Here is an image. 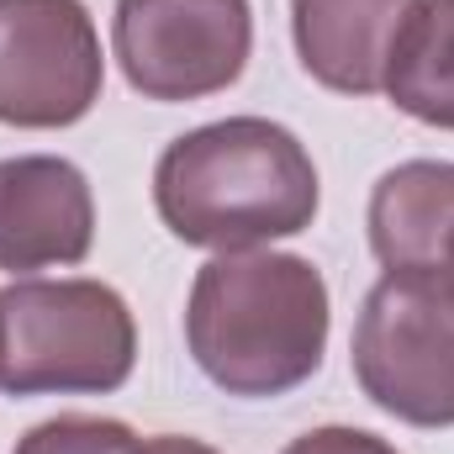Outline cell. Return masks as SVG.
<instances>
[{"mask_svg":"<svg viewBox=\"0 0 454 454\" xmlns=\"http://www.w3.org/2000/svg\"><path fill=\"white\" fill-rule=\"evenodd\" d=\"M333 296L312 259L275 248L212 254L185 301V348L196 370L248 402L286 396L323 370Z\"/></svg>","mask_w":454,"mask_h":454,"instance_id":"obj_1","label":"cell"},{"mask_svg":"<svg viewBox=\"0 0 454 454\" xmlns=\"http://www.w3.org/2000/svg\"><path fill=\"white\" fill-rule=\"evenodd\" d=\"M323 207L307 143L270 116H223L180 132L153 164V212L191 248H270Z\"/></svg>","mask_w":454,"mask_h":454,"instance_id":"obj_2","label":"cell"},{"mask_svg":"<svg viewBox=\"0 0 454 454\" xmlns=\"http://www.w3.org/2000/svg\"><path fill=\"white\" fill-rule=\"evenodd\" d=\"M137 323L106 280L21 275L0 291V391L106 396L132 380Z\"/></svg>","mask_w":454,"mask_h":454,"instance_id":"obj_3","label":"cell"},{"mask_svg":"<svg viewBox=\"0 0 454 454\" xmlns=\"http://www.w3.org/2000/svg\"><path fill=\"white\" fill-rule=\"evenodd\" d=\"M348 364L386 418L407 428H454V307L444 286L380 275L359 307Z\"/></svg>","mask_w":454,"mask_h":454,"instance_id":"obj_4","label":"cell"},{"mask_svg":"<svg viewBox=\"0 0 454 454\" xmlns=\"http://www.w3.org/2000/svg\"><path fill=\"white\" fill-rule=\"evenodd\" d=\"M112 53L121 80L159 106L207 101L243 80L254 53L248 0H116Z\"/></svg>","mask_w":454,"mask_h":454,"instance_id":"obj_5","label":"cell"},{"mask_svg":"<svg viewBox=\"0 0 454 454\" xmlns=\"http://www.w3.org/2000/svg\"><path fill=\"white\" fill-rule=\"evenodd\" d=\"M106 85L101 32L85 0H0V121L21 132L74 127Z\"/></svg>","mask_w":454,"mask_h":454,"instance_id":"obj_6","label":"cell"},{"mask_svg":"<svg viewBox=\"0 0 454 454\" xmlns=\"http://www.w3.org/2000/svg\"><path fill=\"white\" fill-rule=\"evenodd\" d=\"M96 243V196L80 164L59 153L0 159V270L37 275L85 264Z\"/></svg>","mask_w":454,"mask_h":454,"instance_id":"obj_7","label":"cell"},{"mask_svg":"<svg viewBox=\"0 0 454 454\" xmlns=\"http://www.w3.org/2000/svg\"><path fill=\"white\" fill-rule=\"evenodd\" d=\"M423 0H291V43L301 69L339 96H375L396 32Z\"/></svg>","mask_w":454,"mask_h":454,"instance_id":"obj_8","label":"cell"},{"mask_svg":"<svg viewBox=\"0 0 454 454\" xmlns=\"http://www.w3.org/2000/svg\"><path fill=\"white\" fill-rule=\"evenodd\" d=\"M370 248L386 275H439L444 243L454 232V164L450 159H407L386 169L370 191Z\"/></svg>","mask_w":454,"mask_h":454,"instance_id":"obj_9","label":"cell"},{"mask_svg":"<svg viewBox=\"0 0 454 454\" xmlns=\"http://www.w3.org/2000/svg\"><path fill=\"white\" fill-rule=\"evenodd\" d=\"M380 90L412 121L454 132V0H423L407 16Z\"/></svg>","mask_w":454,"mask_h":454,"instance_id":"obj_10","label":"cell"},{"mask_svg":"<svg viewBox=\"0 0 454 454\" xmlns=\"http://www.w3.org/2000/svg\"><path fill=\"white\" fill-rule=\"evenodd\" d=\"M143 434L121 418H96V412H59L48 423H32L11 454H132Z\"/></svg>","mask_w":454,"mask_h":454,"instance_id":"obj_11","label":"cell"},{"mask_svg":"<svg viewBox=\"0 0 454 454\" xmlns=\"http://www.w3.org/2000/svg\"><path fill=\"white\" fill-rule=\"evenodd\" d=\"M280 454H402L391 439L370 434V428H348V423H328V428H307L301 439H291Z\"/></svg>","mask_w":454,"mask_h":454,"instance_id":"obj_12","label":"cell"},{"mask_svg":"<svg viewBox=\"0 0 454 454\" xmlns=\"http://www.w3.org/2000/svg\"><path fill=\"white\" fill-rule=\"evenodd\" d=\"M132 454H223L201 439H185V434H153V439H137Z\"/></svg>","mask_w":454,"mask_h":454,"instance_id":"obj_13","label":"cell"},{"mask_svg":"<svg viewBox=\"0 0 454 454\" xmlns=\"http://www.w3.org/2000/svg\"><path fill=\"white\" fill-rule=\"evenodd\" d=\"M434 280L444 286V296H450V307H454V232H450V243H444V259H439V275Z\"/></svg>","mask_w":454,"mask_h":454,"instance_id":"obj_14","label":"cell"}]
</instances>
